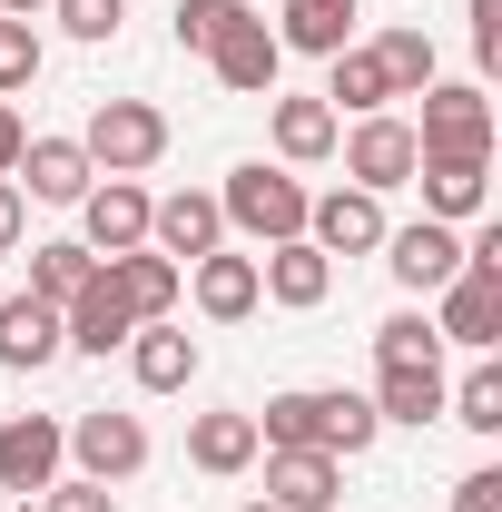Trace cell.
Segmentation results:
<instances>
[{
	"mask_svg": "<svg viewBox=\"0 0 502 512\" xmlns=\"http://www.w3.org/2000/svg\"><path fill=\"white\" fill-rule=\"evenodd\" d=\"M375 434H384V414L365 394H345V384H325V394H306V384H296V394H266V414H256V444L266 453L306 444V453H335V463H345V453H365Z\"/></svg>",
	"mask_w": 502,
	"mask_h": 512,
	"instance_id": "cell-1",
	"label": "cell"
},
{
	"mask_svg": "<svg viewBox=\"0 0 502 512\" xmlns=\"http://www.w3.org/2000/svg\"><path fill=\"white\" fill-rule=\"evenodd\" d=\"M217 217H227L237 237H256V247H286V237H306V178H286V168L247 158V168H227Z\"/></svg>",
	"mask_w": 502,
	"mask_h": 512,
	"instance_id": "cell-2",
	"label": "cell"
},
{
	"mask_svg": "<svg viewBox=\"0 0 502 512\" xmlns=\"http://www.w3.org/2000/svg\"><path fill=\"white\" fill-rule=\"evenodd\" d=\"M424 158H493V89L483 79H434L424 89V119H414Z\"/></svg>",
	"mask_w": 502,
	"mask_h": 512,
	"instance_id": "cell-3",
	"label": "cell"
},
{
	"mask_svg": "<svg viewBox=\"0 0 502 512\" xmlns=\"http://www.w3.org/2000/svg\"><path fill=\"white\" fill-rule=\"evenodd\" d=\"M79 148H89V168H99V178H138V168H158V158H168V109H148V99H99Z\"/></svg>",
	"mask_w": 502,
	"mask_h": 512,
	"instance_id": "cell-4",
	"label": "cell"
},
{
	"mask_svg": "<svg viewBox=\"0 0 502 512\" xmlns=\"http://www.w3.org/2000/svg\"><path fill=\"white\" fill-rule=\"evenodd\" d=\"M335 148H345V178H355L365 197H394V188H414V158H424V148H414V119H394V109L355 119L345 138H335Z\"/></svg>",
	"mask_w": 502,
	"mask_h": 512,
	"instance_id": "cell-5",
	"label": "cell"
},
{
	"mask_svg": "<svg viewBox=\"0 0 502 512\" xmlns=\"http://www.w3.org/2000/svg\"><path fill=\"white\" fill-rule=\"evenodd\" d=\"M69 463V424L60 414H10L0 424V493H50Z\"/></svg>",
	"mask_w": 502,
	"mask_h": 512,
	"instance_id": "cell-6",
	"label": "cell"
},
{
	"mask_svg": "<svg viewBox=\"0 0 502 512\" xmlns=\"http://www.w3.org/2000/svg\"><path fill=\"white\" fill-rule=\"evenodd\" d=\"M69 463L119 493L128 473H148V424H138V414H79V424H69Z\"/></svg>",
	"mask_w": 502,
	"mask_h": 512,
	"instance_id": "cell-7",
	"label": "cell"
},
{
	"mask_svg": "<svg viewBox=\"0 0 502 512\" xmlns=\"http://www.w3.org/2000/svg\"><path fill=\"white\" fill-rule=\"evenodd\" d=\"M148 247L168 256V266H197V256H217V247H227V217H217V197H207V188L148 197Z\"/></svg>",
	"mask_w": 502,
	"mask_h": 512,
	"instance_id": "cell-8",
	"label": "cell"
},
{
	"mask_svg": "<svg viewBox=\"0 0 502 512\" xmlns=\"http://www.w3.org/2000/svg\"><path fill=\"white\" fill-rule=\"evenodd\" d=\"M384 266H394V286H414V296H434L463 276V237L443 227V217H414V227H384Z\"/></svg>",
	"mask_w": 502,
	"mask_h": 512,
	"instance_id": "cell-9",
	"label": "cell"
},
{
	"mask_svg": "<svg viewBox=\"0 0 502 512\" xmlns=\"http://www.w3.org/2000/svg\"><path fill=\"white\" fill-rule=\"evenodd\" d=\"M207 69H217V89H237V99H276V69H286V50H276V30L247 10V20H227V30H217Z\"/></svg>",
	"mask_w": 502,
	"mask_h": 512,
	"instance_id": "cell-10",
	"label": "cell"
},
{
	"mask_svg": "<svg viewBox=\"0 0 502 512\" xmlns=\"http://www.w3.org/2000/svg\"><path fill=\"white\" fill-rule=\"evenodd\" d=\"M306 247H325V256H375L384 247V197H365V188L306 197Z\"/></svg>",
	"mask_w": 502,
	"mask_h": 512,
	"instance_id": "cell-11",
	"label": "cell"
},
{
	"mask_svg": "<svg viewBox=\"0 0 502 512\" xmlns=\"http://www.w3.org/2000/svg\"><path fill=\"white\" fill-rule=\"evenodd\" d=\"M256 503H276V512H335V503H345V463L286 444V453H266V493H256Z\"/></svg>",
	"mask_w": 502,
	"mask_h": 512,
	"instance_id": "cell-12",
	"label": "cell"
},
{
	"mask_svg": "<svg viewBox=\"0 0 502 512\" xmlns=\"http://www.w3.org/2000/svg\"><path fill=\"white\" fill-rule=\"evenodd\" d=\"M79 247H89V256H128V247H148V188H138V178L89 188V197H79Z\"/></svg>",
	"mask_w": 502,
	"mask_h": 512,
	"instance_id": "cell-13",
	"label": "cell"
},
{
	"mask_svg": "<svg viewBox=\"0 0 502 512\" xmlns=\"http://www.w3.org/2000/svg\"><path fill=\"white\" fill-rule=\"evenodd\" d=\"M10 188H30L40 207H79V197L99 188V168H89V148H79V138H30V148H20V168H10Z\"/></svg>",
	"mask_w": 502,
	"mask_h": 512,
	"instance_id": "cell-14",
	"label": "cell"
},
{
	"mask_svg": "<svg viewBox=\"0 0 502 512\" xmlns=\"http://www.w3.org/2000/svg\"><path fill=\"white\" fill-rule=\"evenodd\" d=\"M434 335L493 355V345H502V286H493V276H453V286H434Z\"/></svg>",
	"mask_w": 502,
	"mask_h": 512,
	"instance_id": "cell-15",
	"label": "cell"
},
{
	"mask_svg": "<svg viewBox=\"0 0 502 512\" xmlns=\"http://www.w3.org/2000/svg\"><path fill=\"white\" fill-rule=\"evenodd\" d=\"M69 335H60V306H40L30 286L20 296H0V365L10 375H40V365H60Z\"/></svg>",
	"mask_w": 502,
	"mask_h": 512,
	"instance_id": "cell-16",
	"label": "cell"
},
{
	"mask_svg": "<svg viewBox=\"0 0 502 512\" xmlns=\"http://www.w3.org/2000/svg\"><path fill=\"white\" fill-rule=\"evenodd\" d=\"M99 276L128 296V316L138 325H158V316H178V296H188V266H168L158 247H128V256H99Z\"/></svg>",
	"mask_w": 502,
	"mask_h": 512,
	"instance_id": "cell-17",
	"label": "cell"
},
{
	"mask_svg": "<svg viewBox=\"0 0 502 512\" xmlns=\"http://www.w3.org/2000/svg\"><path fill=\"white\" fill-rule=\"evenodd\" d=\"M256 296H276V306H296V316H306V306H325V296H335V256L306 247V237L266 247V256H256Z\"/></svg>",
	"mask_w": 502,
	"mask_h": 512,
	"instance_id": "cell-18",
	"label": "cell"
},
{
	"mask_svg": "<svg viewBox=\"0 0 502 512\" xmlns=\"http://www.w3.org/2000/svg\"><path fill=\"white\" fill-rule=\"evenodd\" d=\"M414 188H424V217L463 227L493 207V158H414Z\"/></svg>",
	"mask_w": 502,
	"mask_h": 512,
	"instance_id": "cell-19",
	"label": "cell"
},
{
	"mask_svg": "<svg viewBox=\"0 0 502 512\" xmlns=\"http://www.w3.org/2000/svg\"><path fill=\"white\" fill-rule=\"evenodd\" d=\"M60 335H69V355H119L128 335H138V316H128V296L109 286V276H89V286L60 306Z\"/></svg>",
	"mask_w": 502,
	"mask_h": 512,
	"instance_id": "cell-20",
	"label": "cell"
},
{
	"mask_svg": "<svg viewBox=\"0 0 502 512\" xmlns=\"http://www.w3.org/2000/svg\"><path fill=\"white\" fill-rule=\"evenodd\" d=\"M119 355H128V375L148 384V394H188V375H197V335H188L178 316L138 325V335H128Z\"/></svg>",
	"mask_w": 502,
	"mask_h": 512,
	"instance_id": "cell-21",
	"label": "cell"
},
{
	"mask_svg": "<svg viewBox=\"0 0 502 512\" xmlns=\"http://www.w3.org/2000/svg\"><path fill=\"white\" fill-rule=\"evenodd\" d=\"M365 0H276V50H306V60H335L355 40Z\"/></svg>",
	"mask_w": 502,
	"mask_h": 512,
	"instance_id": "cell-22",
	"label": "cell"
},
{
	"mask_svg": "<svg viewBox=\"0 0 502 512\" xmlns=\"http://www.w3.org/2000/svg\"><path fill=\"white\" fill-rule=\"evenodd\" d=\"M335 119L355 109V119H375V109H394V79H384V60H375V40H345L335 60H325V89H315Z\"/></svg>",
	"mask_w": 502,
	"mask_h": 512,
	"instance_id": "cell-23",
	"label": "cell"
},
{
	"mask_svg": "<svg viewBox=\"0 0 502 512\" xmlns=\"http://www.w3.org/2000/svg\"><path fill=\"white\" fill-rule=\"evenodd\" d=\"M188 296H197V316L207 325H237V316H256V306H266V296H256V256H197L188 266Z\"/></svg>",
	"mask_w": 502,
	"mask_h": 512,
	"instance_id": "cell-24",
	"label": "cell"
},
{
	"mask_svg": "<svg viewBox=\"0 0 502 512\" xmlns=\"http://www.w3.org/2000/svg\"><path fill=\"white\" fill-rule=\"evenodd\" d=\"M256 453H266V444H256V414H237V404L188 424V463H197V473H217V483H237Z\"/></svg>",
	"mask_w": 502,
	"mask_h": 512,
	"instance_id": "cell-25",
	"label": "cell"
},
{
	"mask_svg": "<svg viewBox=\"0 0 502 512\" xmlns=\"http://www.w3.org/2000/svg\"><path fill=\"white\" fill-rule=\"evenodd\" d=\"M375 404L384 424H443V365H375Z\"/></svg>",
	"mask_w": 502,
	"mask_h": 512,
	"instance_id": "cell-26",
	"label": "cell"
},
{
	"mask_svg": "<svg viewBox=\"0 0 502 512\" xmlns=\"http://www.w3.org/2000/svg\"><path fill=\"white\" fill-rule=\"evenodd\" d=\"M276 158L286 168H315V158H335V138H345V119L325 109V99H276Z\"/></svg>",
	"mask_w": 502,
	"mask_h": 512,
	"instance_id": "cell-27",
	"label": "cell"
},
{
	"mask_svg": "<svg viewBox=\"0 0 502 512\" xmlns=\"http://www.w3.org/2000/svg\"><path fill=\"white\" fill-rule=\"evenodd\" d=\"M89 276H99V256L79 247V237H50V247H30V296H40V306H69Z\"/></svg>",
	"mask_w": 502,
	"mask_h": 512,
	"instance_id": "cell-28",
	"label": "cell"
},
{
	"mask_svg": "<svg viewBox=\"0 0 502 512\" xmlns=\"http://www.w3.org/2000/svg\"><path fill=\"white\" fill-rule=\"evenodd\" d=\"M375 60H384V79H394V99H424V89H434V40H424L414 20H394V30H384Z\"/></svg>",
	"mask_w": 502,
	"mask_h": 512,
	"instance_id": "cell-29",
	"label": "cell"
},
{
	"mask_svg": "<svg viewBox=\"0 0 502 512\" xmlns=\"http://www.w3.org/2000/svg\"><path fill=\"white\" fill-rule=\"evenodd\" d=\"M443 414L463 424V434H502V365L483 355L463 384H443Z\"/></svg>",
	"mask_w": 502,
	"mask_h": 512,
	"instance_id": "cell-30",
	"label": "cell"
},
{
	"mask_svg": "<svg viewBox=\"0 0 502 512\" xmlns=\"http://www.w3.org/2000/svg\"><path fill=\"white\" fill-rule=\"evenodd\" d=\"M375 365H443V335L424 306H404V316H384L375 325Z\"/></svg>",
	"mask_w": 502,
	"mask_h": 512,
	"instance_id": "cell-31",
	"label": "cell"
},
{
	"mask_svg": "<svg viewBox=\"0 0 502 512\" xmlns=\"http://www.w3.org/2000/svg\"><path fill=\"white\" fill-rule=\"evenodd\" d=\"M30 79H40V30H30V20H10V10H0V99H20V89H30Z\"/></svg>",
	"mask_w": 502,
	"mask_h": 512,
	"instance_id": "cell-32",
	"label": "cell"
},
{
	"mask_svg": "<svg viewBox=\"0 0 502 512\" xmlns=\"http://www.w3.org/2000/svg\"><path fill=\"white\" fill-rule=\"evenodd\" d=\"M227 20H247V0H178V50H197V60H207Z\"/></svg>",
	"mask_w": 502,
	"mask_h": 512,
	"instance_id": "cell-33",
	"label": "cell"
},
{
	"mask_svg": "<svg viewBox=\"0 0 502 512\" xmlns=\"http://www.w3.org/2000/svg\"><path fill=\"white\" fill-rule=\"evenodd\" d=\"M50 20H60L69 40H89V50H99V40H119L128 0H50Z\"/></svg>",
	"mask_w": 502,
	"mask_h": 512,
	"instance_id": "cell-34",
	"label": "cell"
},
{
	"mask_svg": "<svg viewBox=\"0 0 502 512\" xmlns=\"http://www.w3.org/2000/svg\"><path fill=\"white\" fill-rule=\"evenodd\" d=\"M40 512H119V493H109V483H89V473H60V483L40 493Z\"/></svg>",
	"mask_w": 502,
	"mask_h": 512,
	"instance_id": "cell-35",
	"label": "cell"
},
{
	"mask_svg": "<svg viewBox=\"0 0 502 512\" xmlns=\"http://www.w3.org/2000/svg\"><path fill=\"white\" fill-rule=\"evenodd\" d=\"M473 60L502 69V0H473Z\"/></svg>",
	"mask_w": 502,
	"mask_h": 512,
	"instance_id": "cell-36",
	"label": "cell"
},
{
	"mask_svg": "<svg viewBox=\"0 0 502 512\" xmlns=\"http://www.w3.org/2000/svg\"><path fill=\"white\" fill-rule=\"evenodd\" d=\"M453 512H502V473H493V463H483V473H463V483H453Z\"/></svg>",
	"mask_w": 502,
	"mask_h": 512,
	"instance_id": "cell-37",
	"label": "cell"
},
{
	"mask_svg": "<svg viewBox=\"0 0 502 512\" xmlns=\"http://www.w3.org/2000/svg\"><path fill=\"white\" fill-rule=\"evenodd\" d=\"M20 148H30V128H20V109H10V99H0V178L20 168Z\"/></svg>",
	"mask_w": 502,
	"mask_h": 512,
	"instance_id": "cell-38",
	"label": "cell"
},
{
	"mask_svg": "<svg viewBox=\"0 0 502 512\" xmlns=\"http://www.w3.org/2000/svg\"><path fill=\"white\" fill-rule=\"evenodd\" d=\"M20 227H30V207H20V188H10V178H0V256L20 247Z\"/></svg>",
	"mask_w": 502,
	"mask_h": 512,
	"instance_id": "cell-39",
	"label": "cell"
},
{
	"mask_svg": "<svg viewBox=\"0 0 502 512\" xmlns=\"http://www.w3.org/2000/svg\"><path fill=\"white\" fill-rule=\"evenodd\" d=\"M0 10H10V20H30V10H50V0H0Z\"/></svg>",
	"mask_w": 502,
	"mask_h": 512,
	"instance_id": "cell-40",
	"label": "cell"
},
{
	"mask_svg": "<svg viewBox=\"0 0 502 512\" xmlns=\"http://www.w3.org/2000/svg\"><path fill=\"white\" fill-rule=\"evenodd\" d=\"M237 512H276V503H237Z\"/></svg>",
	"mask_w": 502,
	"mask_h": 512,
	"instance_id": "cell-41",
	"label": "cell"
}]
</instances>
